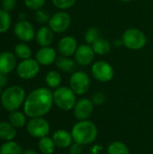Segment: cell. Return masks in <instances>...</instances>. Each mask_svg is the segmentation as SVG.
Instances as JSON below:
<instances>
[{"mask_svg":"<svg viewBox=\"0 0 153 154\" xmlns=\"http://www.w3.org/2000/svg\"><path fill=\"white\" fill-rule=\"evenodd\" d=\"M53 104V93L47 88H39L26 97L23 111L31 118L42 117L50 111Z\"/></svg>","mask_w":153,"mask_h":154,"instance_id":"6da1fadb","label":"cell"},{"mask_svg":"<svg viewBox=\"0 0 153 154\" xmlns=\"http://www.w3.org/2000/svg\"><path fill=\"white\" fill-rule=\"evenodd\" d=\"M97 134L98 131L96 125L88 120L78 121L71 131L73 141L81 145L92 143L96 140Z\"/></svg>","mask_w":153,"mask_h":154,"instance_id":"7a4b0ae2","label":"cell"},{"mask_svg":"<svg viewBox=\"0 0 153 154\" xmlns=\"http://www.w3.org/2000/svg\"><path fill=\"white\" fill-rule=\"evenodd\" d=\"M25 91L19 86H11L6 88L0 96L2 106L9 111H16L25 101Z\"/></svg>","mask_w":153,"mask_h":154,"instance_id":"3957f363","label":"cell"},{"mask_svg":"<svg viewBox=\"0 0 153 154\" xmlns=\"http://www.w3.org/2000/svg\"><path fill=\"white\" fill-rule=\"evenodd\" d=\"M121 39L124 46L131 51H140L147 44L146 34L142 30L134 27L126 29Z\"/></svg>","mask_w":153,"mask_h":154,"instance_id":"277c9868","label":"cell"},{"mask_svg":"<svg viewBox=\"0 0 153 154\" xmlns=\"http://www.w3.org/2000/svg\"><path fill=\"white\" fill-rule=\"evenodd\" d=\"M53 102L60 109L69 111L77 103L76 94L69 87H59L53 92Z\"/></svg>","mask_w":153,"mask_h":154,"instance_id":"5b68a950","label":"cell"},{"mask_svg":"<svg viewBox=\"0 0 153 154\" xmlns=\"http://www.w3.org/2000/svg\"><path fill=\"white\" fill-rule=\"evenodd\" d=\"M91 74L96 81L106 83L114 79L115 69L109 62L100 60L93 62L91 66Z\"/></svg>","mask_w":153,"mask_h":154,"instance_id":"8992f818","label":"cell"},{"mask_svg":"<svg viewBox=\"0 0 153 154\" xmlns=\"http://www.w3.org/2000/svg\"><path fill=\"white\" fill-rule=\"evenodd\" d=\"M69 88L76 95H84L90 88L89 76L82 70H76L69 78Z\"/></svg>","mask_w":153,"mask_h":154,"instance_id":"52a82bcc","label":"cell"},{"mask_svg":"<svg viewBox=\"0 0 153 154\" xmlns=\"http://www.w3.org/2000/svg\"><path fill=\"white\" fill-rule=\"evenodd\" d=\"M49 27L55 33L65 32L71 25V17L69 13L63 10L56 12L50 16L49 22Z\"/></svg>","mask_w":153,"mask_h":154,"instance_id":"ba28073f","label":"cell"},{"mask_svg":"<svg viewBox=\"0 0 153 154\" xmlns=\"http://www.w3.org/2000/svg\"><path fill=\"white\" fill-rule=\"evenodd\" d=\"M40 64L36 60L27 59L23 60L16 66V73L22 79H32L35 78L40 72Z\"/></svg>","mask_w":153,"mask_h":154,"instance_id":"9c48e42d","label":"cell"},{"mask_svg":"<svg viewBox=\"0 0 153 154\" xmlns=\"http://www.w3.org/2000/svg\"><path fill=\"white\" fill-rule=\"evenodd\" d=\"M28 134L34 138H43L50 133V124L42 117L32 118L26 125Z\"/></svg>","mask_w":153,"mask_h":154,"instance_id":"30bf717a","label":"cell"},{"mask_svg":"<svg viewBox=\"0 0 153 154\" xmlns=\"http://www.w3.org/2000/svg\"><path fill=\"white\" fill-rule=\"evenodd\" d=\"M95 56L96 53L94 52L92 46L87 43H83L78 45L74 54V60L78 65L85 67L93 64Z\"/></svg>","mask_w":153,"mask_h":154,"instance_id":"8fae6325","label":"cell"},{"mask_svg":"<svg viewBox=\"0 0 153 154\" xmlns=\"http://www.w3.org/2000/svg\"><path fill=\"white\" fill-rule=\"evenodd\" d=\"M14 32L15 36L19 40L24 42L32 41L36 35V32L32 24L25 19L19 20L15 23L14 27Z\"/></svg>","mask_w":153,"mask_h":154,"instance_id":"7c38bea8","label":"cell"},{"mask_svg":"<svg viewBox=\"0 0 153 154\" xmlns=\"http://www.w3.org/2000/svg\"><path fill=\"white\" fill-rule=\"evenodd\" d=\"M95 105L92 102L91 99L87 98H81L77 101L73 111H74V116L78 121L82 120H87V118L90 117L94 111Z\"/></svg>","mask_w":153,"mask_h":154,"instance_id":"4fadbf2b","label":"cell"},{"mask_svg":"<svg viewBox=\"0 0 153 154\" xmlns=\"http://www.w3.org/2000/svg\"><path fill=\"white\" fill-rule=\"evenodd\" d=\"M78 47L77 40L70 35L62 37L58 43V51L61 56L72 57L74 56Z\"/></svg>","mask_w":153,"mask_h":154,"instance_id":"5bb4252c","label":"cell"},{"mask_svg":"<svg viewBox=\"0 0 153 154\" xmlns=\"http://www.w3.org/2000/svg\"><path fill=\"white\" fill-rule=\"evenodd\" d=\"M57 58V51L50 46L41 47L38 50L35 55V60L42 66L51 65L56 61Z\"/></svg>","mask_w":153,"mask_h":154,"instance_id":"9a60e30c","label":"cell"},{"mask_svg":"<svg viewBox=\"0 0 153 154\" xmlns=\"http://www.w3.org/2000/svg\"><path fill=\"white\" fill-rule=\"evenodd\" d=\"M52 140H53L56 147L60 148V149H65V148L70 147V145L74 142L71 133H69V131L64 130V129H60V130L56 131L52 134Z\"/></svg>","mask_w":153,"mask_h":154,"instance_id":"2e32d148","label":"cell"},{"mask_svg":"<svg viewBox=\"0 0 153 154\" xmlns=\"http://www.w3.org/2000/svg\"><path fill=\"white\" fill-rule=\"evenodd\" d=\"M16 66V58L10 51L0 53V72L4 74L10 73Z\"/></svg>","mask_w":153,"mask_h":154,"instance_id":"e0dca14e","label":"cell"},{"mask_svg":"<svg viewBox=\"0 0 153 154\" xmlns=\"http://www.w3.org/2000/svg\"><path fill=\"white\" fill-rule=\"evenodd\" d=\"M35 39L40 46H50L54 40V32L49 26H41L36 32Z\"/></svg>","mask_w":153,"mask_h":154,"instance_id":"ac0fdd59","label":"cell"},{"mask_svg":"<svg viewBox=\"0 0 153 154\" xmlns=\"http://www.w3.org/2000/svg\"><path fill=\"white\" fill-rule=\"evenodd\" d=\"M55 63L57 68L65 73H73L76 71L78 65L75 60L71 59L70 57H65L61 55L57 58Z\"/></svg>","mask_w":153,"mask_h":154,"instance_id":"d6986e66","label":"cell"},{"mask_svg":"<svg viewBox=\"0 0 153 154\" xmlns=\"http://www.w3.org/2000/svg\"><path fill=\"white\" fill-rule=\"evenodd\" d=\"M91 46L96 55L99 56H105L111 51V42L104 37H99L91 44Z\"/></svg>","mask_w":153,"mask_h":154,"instance_id":"ffe728a7","label":"cell"},{"mask_svg":"<svg viewBox=\"0 0 153 154\" xmlns=\"http://www.w3.org/2000/svg\"><path fill=\"white\" fill-rule=\"evenodd\" d=\"M16 135L15 127L7 122H0V139L5 142L13 141Z\"/></svg>","mask_w":153,"mask_h":154,"instance_id":"44dd1931","label":"cell"},{"mask_svg":"<svg viewBox=\"0 0 153 154\" xmlns=\"http://www.w3.org/2000/svg\"><path fill=\"white\" fill-rule=\"evenodd\" d=\"M61 81V75L56 70H50L45 76V82L50 88H58L60 87Z\"/></svg>","mask_w":153,"mask_h":154,"instance_id":"7402d4cb","label":"cell"},{"mask_svg":"<svg viewBox=\"0 0 153 154\" xmlns=\"http://www.w3.org/2000/svg\"><path fill=\"white\" fill-rule=\"evenodd\" d=\"M38 147H39L40 152L42 154H52L55 151L56 145H55L52 138L45 136V137L40 139Z\"/></svg>","mask_w":153,"mask_h":154,"instance_id":"603a6c76","label":"cell"},{"mask_svg":"<svg viewBox=\"0 0 153 154\" xmlns=\"http://www.w3.org/2000/svg\"><path fill=\"white\" fill-rule=\"evenodd\" d=\"M22 147L15 142L8 141L2 144L0 154H23Z\"/></svg>","mask_w":153,"mask_h":154,"instance_id":"cb8c5ba5","label":"cell"},{"mask_svg":"<svg viewBox=\"0 0 153 154\" xmlns=\"http://www.w3.org/2000/svg\"><path fill=\"white\" fill-rule=\"evenodd\" d=\"M107 154H130V150L123 142L115 141L108 145Z\"/></svg>","mask_w":153,"mask_h":154,"instance_id":"d4e9b609","label":"cell"},{"mask_svg":"<svg viewBox=\"0 0 153 154\" xmlns=\"http://www.w3.org/2000/svg\"><path fill=\"white\" fill-rule=\"evenodd\" d=\"M9 122L15 127V128H22L26 124V117L25 115L19 111H13L9 115Z\"/></svg>","mask_w":153,"mask_h":154,"instance_id":"484cf974","label":"cell"},{"mask_svg":"<svg viewBox=\"0 0 153 154\" xmlns=\"http://www.w3.org/2000/svg\"><path fill=\"white\" fill-rule=\"evenodd\" d=\"M14 53L17 58L21 60L30 59L32 56V50L28 44L24 42H20L14 46Z\"/></svg>","mask_w":153,"mask_h":154,"instance_id":"4316f807","label":"cell"},{"mask_svg":"<svg viewBox=\"0 0 153 154\" xmlns=\"http://www.w3.org/2000/svg\"><path fill=\"white\" fill-rule=\"evenodd\" d=\"M12 23L11 16L9 12H6L3 9L0 10V33H4L10 29Z\"/></svg>","mask_w":153,"mask_h":154,"instance_id":"83f0119b","label":"cell"},{"mask_svg":"<svg viewBox=\"0 0 153 154\" xmlns=\"http://www.w3.org/2000/svg\"><path fill=\"white\" fill-rule=\"evenodd\" d=\"M100 36V31L98 28L96 27H90L88 28L84 34V40H85V43L87 44H92L95 41H96Z\"/></svg>","mask_w":153,"mask_h":154,"instance_id":"f1b7e54d","label":"cell"},{"mask_svg":"<svg viewBox=\"0 0 153 154\" xmlns=\"http://www.w3.org/2000/svg\"><path fill=\"white\" fill-rule=\"evenodd\" d=\"M50 16H51V15L50 14V13H49L47 10L43 9V8L37 10V11L35 12V14H34L35 20H36L38 23H43V24H44V23H49L50 19Z\"/></svg>","mask_w":153,"mask_h":154,"instance_id":"f546056e","label":"cell"},{"mask_svg":"<svg viewBox=\"0 0 153 154\" xmlns=\"http://www.w3.org/2000/svg\"><path fill=\"white\" fill-rule=\"evenodd\" d=\"M77 0H51L53 5L60 9V10H63L66 11L69 8H71L75 4H76Z\"/></svg>","mask_w":153,"mask_h":154,"instance_id":"4dcf8cb0","label":"cell"},{"mask_svg":"<svg viewBox=\"0 0 153 154\" xmlns=\"http://www.w3.org/2000/svg\"><path fill=\"white\" fill-rule=\"evenodd\" d=\"M24 4L28 9L37 11L43 7L45 5V0H24Z\"/></svg>","mask_w":153,"mask_h":154,"instance_id":"1f68e13d","label":"cell"},{"mask_svg":"<svg viewBox=\"0 0 153 154\" xmlns=\"http://www.w3.org/2000/svg\"><path fill=\"white\" fill-rule=\"evenodd\" d=\"M92 102L94 103L95 106H102L105 104L106 100V96L104 92H96V94H94L92 96Z\"/></svg>","mask_w":153,"mask_h":154,"instance_id":"d6a6232c","label":"cell"},{"mask_svg":"<svg viewBox=\"0 0 153 154\" xmlns=\"http://www.w3.org/2000/svg\"><path fill=\"white\" fill-rule=\"evenodd\" d=\"M16 5V0H2V8L6 12H10L14 9Z\"/></svg>","mask_w":153,"mask_h":154,"instance_id":"836d02e7","label":"cell"},{"mask_svg":"<svg viewBox=\"0 0 153 154\" xmlns=\"http://www.w3.org/2000/svg\"><path fill=\"white\" fill-rule=\"evenodd\" d=\"M69 152L70 154H80L82 152V145L74 142V144L70 145Z\"/></svg>","mask_w":153,"mask_h":154,"instance_id":"e575fe53","label":"cell"},{"mask_svg":"<svg viewBox=\"0 0 153 154\" xmlns=\"http://www.w3.org/2000/svg\"><path fill=\"white\" fill-rule=\"evenodd\" d=\"M7 84V77H6V74H4V73H1L0 72V87L1 88H4L5 87Z\"/></svg>","mask_w":153,"mask_h":154,"instance_id":"d590c367","label":"cell"},{"mask_svg":"<svg viewBox=\"0 0 153 154\" xmlns=\"http://www.w3.org/2000/svg\"><path fill=\"white\" fill-rule=\"evenodd\" d=\"M113 44H114L115 46H116V47L124 46V43H123L122 39H120V40H115V41H114V42H113Z\"/></svg>","mask_w":153,"mask_h":154,"instance_id":"8d00e7d4","label":"cell"},{"mask_svg":"<svg viewBox=\"0 0 153 154\" xmlns=\"http://www.w3.org/2000/svg\"><path fill=\"white\" fill-rule=\"evenodd\" d=\"M23 154H38L34 150H32V149H28L26 151H24Z\"/></svg>","mask_w":153,"mask_h":154,"instance_id":"74e56055","label":"cell"},{"mask_svg":"<svg viewBox=\"0 0 153 154\" xmlns=\"http://www.w3.org/2000/svg\"><path fill=\"white\" fill-rule=\"evenodd\" d=\"M24 14L23 13H21L20 14V15H19V18H20V20H24Z\"/></svg>","mask_w":153,"mask_h":154,"instance_id":"f35d334b","label":"cell"},{"mask_svg":"<svg viewBox=\"0 0 153 154\" xmlns=\"http://www.w3.org/2000/svg\"><path fill=\"white\" fill-rule=\"evenodd\" d=\"M120 2H124V3H128V2H131L133 0H119Z\"/></svg>","mask_w":153,"mask_h":154,"instance_id":"ab89813d","label":"cell"},{"mask_svg":"<svg viewBox=\"0 0 153 154\" xmlns=\"http://www.w3.org/2000/svg\"><path fill=\"white\" fill-rule=\"evenodd\" d=\"M2 92H3V91H2V88L0 87V96H1V94H2Z\"/></svg>","mask_w":153,"mask_h":154,"instance_id":"60d3db41","label":"cell"}]
</instances>
